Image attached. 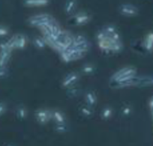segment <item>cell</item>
Here are the masks:
<instances>
[{
	"mask_svg": "<svg viewBox=\"0 0 153 146\" xmlns=\"http://www.w3.org/2000/svg\"><path fill=\"white\" fill-rule=\"evenodd\" d=\"M73 40L74 35L68 31L62 30L58 37L54 41L47 43V45L60 53L73 45Z\"/></svg>",
	"mask_w": 153,
	"mask_h": 146,
	"instance_id": "1",
	"label": "cell"
},
{
	"mask_svg": "<svg viewBox=\"0 0 153 146\" xmlns=\"http://www.w3.org/2000/svg\"><path fill=\"white\" fill-rule=\"evenodd\" d=\"M137 70L134 67H125L116 72L110 79V82H124L136 76Z\"/></svg>",
	"mask_w": 153,
	"mask_h": 146,
	"instance_id": "2",
	"label": "cell"
},
{
	"mask_svg": "<svg viewBox=\"0 0 153 146\" xmlns=\"http://www.w3.org/2000/svg\"><path fill=\"white\" fill-rule=\"evenodd\" d=\"M84 55L85 53L79 50L78 49L74 47V46H71L65 51L60 53V57H61L62 60L66 63L80 59L84 56Z\"/></svg>",
	"mask_w": 153,
	"mask_h": 146,
	"instance_id": "3",
	"label": "cell"
},
{
	"mask_svg": "<svg viewBox=\"0 0 153 146\" xmlns=\"http://www.w3.org/2000/svg\"><path fill=\"white\" fill-rule=\"evenodd\" d=\"M53 17L51 16L50 14H36L28 20V23L30 26H34V27L39 28L42 27L44 25L47 24L49 22L53 20Z\"/></svg>",
	"mask_w": 153,
	"mask_h": 146,
	"instance_id": "4",
	"label": "cell"
},
{
	"mask_svg": "<svg viewBox=\"0 0 153 146\" xmlns=\"http://www.w3.org/2000/svg\"><path fill=\"white\" fill-rule=\"evenodd\" d=\"M8 42L12 50L14 49L22 50L24 49L27 44V38L24 35L18 34L13 36L11 39L8 40Z\"/></svg>",
	"mask_w": 153,
	"mask_h": 146,
	"instance_id": "5",
	"label": "cell"
},
{
	"mask_svg": "<svg viewBox=\"0 0 153 146\" xmlns=\"http://www.w3.org/2000/svg\"><path fill=\"white\" fill-rule=\"evenodd\" d=\"M72 46L78 49L79 50L83 52V53H87L89 50V47H90L88 40L82 35H74L73 45Z\"/></svg>",
	"mask_w": 153,
	"mask_h": 146,
	"instance_id": "6",
	"label": "cell"
},
{
	"mask_svg": "<svg viewBox=\"0 0 153 146\" xmlns=\"http://www.w3.org/2000/svg\"><path fill=\"white\" fill-rule=\"evenodd\" d=\"M120 14L126 17H134L138 14V8L131 4H123L119 8Z\"/></svg>",
	"mask_w": 153,
	"mask_h": 146,
	"instance_id": "7",
	"label": "cell"
},
{
	"mask_svg": "<svg viewBox=\"0 0 153 146\" xmlns=\"http://www.w3.org/2000/svg\"><path fill=\"white\" fill-rule=\"evenodd\" d=\"M35 117L41 124H45L52 118V114L51 111L45 109H40L37 110L35 113Z\"/></svg>",
	"mask_w": 153,
	"mask_h": 146,
	"instance_id": "8",
	"label": "cell"
},
{
	"mask_svg": "<svg viewBox=\"0 0 153 146\" xmlns=\"http://www.w3.org/2000/svg\"><path fill=\"white\" fill-rule=\"evenodd\" d=\"M79 78H80V76H79V74L77 73L72 72V73H68V74L64 78V79H63L62 81L63 87L69 88V87L76 85L77 81L79 80Z\"/></svg>",
	"mask_w": 153,
	"mask_h": 146,
	"instance_id": "9",
	"label": "cell"
},
{
	"mask_svg": "<svg viewBox=\"0 0 153 146\" xmlns=\"http://www.w3.org/2000/svg\"><path fill=\"white\" fill-rule=\"evenodd\" d=\"M91 17L89 14L86 12H80L76 14L74 17L75 24L78 25V26H82L85 25L90 21Z\"/></svg>",
	"mask_w": 153,
	"mask_h": 146,
	"instance_id": "10",
	"label": "cell"
},
{
	"mask_svg": "<svg viewBox=\"0 0 153 146\" xmlns=\"http://www.w3.org/2000/svg\"><path fill=\"white\" fill-rule=\"evenodd\" d=\"M113 41L114 40L111 39L110 37L107 35V37H106L104 39H101L98 41V45L99 47V48L101 50L104 51H110V49H111L112 44H113Z\"/></svg>",
	"mask_w": 153,
	"mask_h": 146,
	"instance_id": "11",
	"label": "cell"
},
{
	"mask_svg": "<svg viewBox=\"0 0 153 146\" xmlns=\"http://www.w3.org/2000/svg\"><path fill=\"white\" fill-rule=\"evenodd\" d=\"M50 0H23V3L28 7H39L48 5Z\"/></svg>",
	"mask_w": 153,
	"mask_h": 146,
	"instance_id": "12",
	"label": "cell"
},
{
	"mask_svg": "<svg viewBox=\"0 0 153 146\" xmlns=\"http://www.w3.org/2000/svg\"><path fill=\"white\" fill-rule=\"evenodd\" d=\"M11 55V50H0V67H6Z\"/></svg>",
	"mask_w": 153,
	"mask_h": 146,
	"instance_id": "13",
	"label": "cell"
},
{
	"mask_svg": "<svg viewBox=\"0 0 153 146\" xmlns=\"http://www.w3.org/2000/svg\"><path fill=\"white\" fill-rule=\"evenodd\" d=\"M85 99H86L87 105L91 107H93L94 106H95L97 103L96 94L93 91H88L86 92V96H85Z\"/></svg>",
	"mask_w": 153,
	"mask_h": 146,
	"instance_id": "14",
	"label": "cell"
},
{
	"mask_svg": "<svg viewBox=\"0 0 153 146\" xmlns=\"http://www.w3.org/2000/svg\"><path fill=\"white\" fill-rule=\"evenodd\" d=\"M144 47L149 52L153 50V32H149L146 36L144 39Z\"/></svg>",
	"mask_w": 153,
	"mask_h": 146,
	"instance_id": "15",
	"label": "cell"
},
{
	"mask_svg": "<svg viewBox=\"0 0 153 146\" xmlns=\"http://www.w3.org/2000/svg\"><path fill=\"white\" fill-rule=\"evenodd\" d=\"M77 2L76 0H67L65 5V11L67 14H71L76 8Z\"/></svg>",
	"mask_w": 153,
	"mask_h": 146,
	"instance_id": "16",
	"label": "cell"
},
{
	"mask_svg": "<svg viewBox=\"0 0 153 146\" xmlns=\"http://www.w3.org/2000/svg\"><path fill=\"white\" fill-rule=\"evenodd\" d=\"M52 114V118L57 122L58 124H64L65 121V118L64 114L62 113L59 110H53L51 112Z\"/></svg>",
	"mask_w": 153,
	"mask_h": 146,
	"instance_id": "17",
	"label": "cell"
},
{
	"mask_svg": "<svg viewBox=\"0 0 153 146\" xmlns=\"http://www.w3.org/2000/svg\"><path fill=\"white\" fill-rule=\"evenodd\" d=\"M33 44L34 46L36 47L37 49H39V50H42V49L45 48L47 45V43L45 41V38L42 37H35L33 40Z\"/></svg>",
	"mask_w": 153,
	"mask_h": 146,
	"instance_id": "18",
	"label": "cell"
},
{
	"mask_svg": "<svg viewBox=\"0 0 153 146\" xmlns=\"http://www.w3.org/2000/svg\"><path fill=\"white\" fill-rule=\"evenodd\" d=\"M153 85V76H144L139 77V82L137 85L141 86H149Z\"/></svg>",
	"mask_w": 153,
	"mask_h": 146,
	"instance_id": "19",
	"label": "cell"
},
{
	"mask_svg": "<svg viewBox=\"0 0 153 146\" xmlns=\"http://www.w3.org/2000/svg\"><path fill=\"white\" fill-rule=\"evenodd\" d=\"M80 94V89L76 85L71 86L68 88V95L70 97H74L78 96Z\"/></svg>",
	"mask_w": 153,
	"mask_h": 146,
	"instance_id": "20",
	"label": "cell"
},
{
	"mask_svg": "<svg viewBox=\"0 0 153 146\" xmlns=\"http://www.w3.org/2000/svg\"><path fill=\"white\" fill-rule=\"evenodd\" d=\"M103 30L107 33V35H108V36H111V35H113V34L118 32H117V27H116L114 25H111V24L107 25V26H104Z\"/></svg>",
	"mask_w": 153,
	"mask_h": 146,
	"instance_id": "21",
	"label": "cell"
},
{
	"mask_svg": "<svg viewBox=\"0 0 153 146\" xmlns=\"http://www.w3.org/2000/svg\"><path fill=\"white\" fill-rule=\"evenodd\" d=\"M112 114H113V109L110 107H106L103 110L101 117L103 119H108L111 117Z\"/></svg>",
	"mask_w": 153,
	"mask_h": 146,
	"instance_id": "22",
	"label": "cell"
},
{
	"mask_svg": "<svg viewBox=\"0 0 153 146\" xmlns=\"http://www.w3.org/2000/svg\"><path fill=\"white\" fill-rule=\"evenodd\" d=\"M17 115L20 119H25L26 117V115H27V110H26V107L23 105L19 106L17 110Z\"/></svg>",
	"mask_w": 153,
	"mask_h": 146,
	"instance_id": "23",
	"label": "cell"
},
{
	"mask_svg": "<svg viewBox=\"0 0 153 146\" xmlns=\"http://www.w3.org/2000/svg\"><path fill=\"white\" fill-rule=\"evenodd\" d=\"M80 112H81L82 114L85 116H92L93 114V110H92V107H89V106H83L80 109Z\"/></svg>",
	"mask_w": 153,
	"mask_h": 146,
	"instance_id": "24",
	"label": "cell"
},
{
	"mask_svg": "<svg viewBox=\"0 0 153 146\" xmlns=\"http://www.w3.org/2000/svg\"><path fill=\"white\" fill-rule=\"evenodd\" d=\"M95 70V67H94L93 65L90 64H87L86 65H84L83 67V69H82V71L83 73H86V74H91Z\"/></svg>",
	"mask_w": 153,
	"mask_h": 146,
	"instance_id": "25",
	"label": "cell"
},
{
	"mask_svg": "<svg viewBox=\"0 0 153 146\" xmlns=\"http://www.w3.org/2000/svg\"><path fill=\"white\" fill-rule=\"evenodd\" d=\"M8 74V70L6 67H0V79H4L6 78Z\"/></svg>",
	"mask_w": 153,
	"mask_h": 146,
	"instance_id": "26",
	"label": "cell"
},
{
	"mask_svg": "<svg viewBox=\"0 0 153 146\" xmlns=\"http://www.w3.org/2000/svg\"><path fill=\"white\" fill-rule=\"evenodd\" d=\"M8 34V29L5 26H0V37L6 36Z\"/></svg>",
	"mask_w": 153,
	"mask_h": 146,
	"instance_id": "27",
	"label": "cell"
},
{
	"mask_svg": "<svg viewBox=\"0 0 153 146\" xmlns=\"http://www.w3.org/2000/svg\"><path fill=\"white\" fill-rule=\"evenodd\" d=\"M122 112H123V114L126 115V116H128L131 113V108L129 106H125L124 107L122 110Z\"/></svg>",
	"mask_w": 153,
	"mask_h": 146,
	"instance_id": "28",
	"label": "cell"
},
{
	"mask_svg": "<svg viewBox=\"0 0 153 146\" xmlns=\"http://www.w3.org/2000/svg\"><path fill=\"white\" fill-rule=\"evenodd\" d=\"M6 110V105L4 103H0V116H2Z\"/></svg>",
	"mask_w": 153,
	"mask_h": 146,
	"instance_id": "29",
	"label": "cell"
},
{
	"mask_svg": "<svg viewBox=\"0 0 153 146\" xmlns=\"http://www.w3.org/2000/svg\"><path fill=\"white\" fill-rule=\"evenodd\" d=\"M149 107L151 110H153V97H152L149 101Z\"/></svg>",
	"mask_w": 153,
	"mask_h": 146,
	"instance_id": "30",
	"label": "cell"
},
{
	"mask_svg": "<svg viewBox=\"0 0 153 146\" xmlns=\"http://www.w3.org/2000/svg\"><path fill=\"white\" fill-rule=\"evenodd\" d=\"M152 112V115H153V110H151Z\"/></svg>",
	"mask_w": 153,
	"mask_h": 146,
	"instance_id": "31",
	"label": "cell"
},
{
	"mask_svg": "<svg viewBox=\"0 0 153 146\" xmlns=\"http://www.w3.org/2000/svg\"><path fill=\"white\" fill-rule=\"evenodd\" d=\"M8 146H11V145H8Z\"/></svg>",
	"mask_w": 153,
	"mask_h": 146,
	"instance_id": "32",
	"label": "cell"
}]
</instances>
